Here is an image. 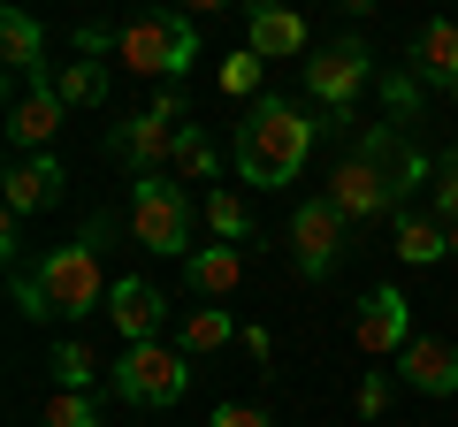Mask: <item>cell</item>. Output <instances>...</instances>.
<instances>
[{
    "label": "cell",
    "instance_id": "6da1fadb",
    "mask_svg": "<svg viewBox=\"0 0 458 427\" xmlns=\"http://www.w3.org/2000/svg\"><path fill=\"white\" fill-rule=\"evenodd\" d=\"M313 138H321V122L306 107H291V99H252V115L237 122V146H229V168L252 191H283L313 161Z\"/></svg>",
    "mask_w": 458,
    "mask_h": 427
},
{
    "label": "cell",
    "instance_id": "7a4b0ae2",
    "mask_svg": "<svg viewBox=\"0 0 458 427\" xmlns=\"http://www.w3.org/2000/svg\"><path fill=\"white\" fill-rule=\"evenodd\" d=\"M99 237H107V222H84V237L77 245H54L47 260L31 267V282H38V306L54 313V321H84V313H99L107 306V267H99Z\"/></svg>",
    "mask_w": 458,
    "mask_h": 427
},
{
    "label": "cell",
    "instance_id": "3957f363",
    "mask_svg": "<svg viewBox=\"0 0 458 427\" xmlns=\"http://www.w3.org/2000/svg\"><path fill=\"white\" fill-rule=\"evenodd\" d=\"M114 62L131 77H161V84H183V69L199 62V31L183 8H138L123 31H114Z\"/></svg>",
    "mask_w": 458,
    "mask_h": 427
},
{
    "label": "cell",
    "instance_id": "277c9868",
    "mask_svg": "<svg viewBox=\"0 0 458 427\" xmlns=\"http://www.w3.org/2000/svg\"><path fill=\"white\" fill-rule=\"evenodd\" d=\"M131 237L138 252H153V260H191V198H183V183L168 176V168H153V176H131Z\"/></svg>",
    "mask_w": 458,
    "mask_h": 427
},
{
    "label": "cell",
    "instance_id": "5b68a950",
    "mask_svg": "<svg viewBox=\"0 0 458 427\" xmlns=\"http://www.w3.org/2000/svg\"><path fill=\"white\" fill-rule=\"evenodd\" d=\"M191 389V351L183 344H123V359H114V397L123 405H146V412H161V405H176V397Z\"/></svg>",
    "mask_w": 458,
    "mask_h": 427
},
{
    "label": "cell",
    "instance_id": "8992f818",
    "mask_svg": "<svg viewBox=\"0 0 458 427\" xmlns=\"http://www.w3.org/2000/svg\"><path fill=\"white\" fill-rule=\"evenodd\" d=\"M367 62H375V54H367L360 38H328V46H313L306 54V99L321 107V115L352 122V99H360V84H367Z\"/></svg>",
    "mask_w": 458,
    "mask_h": 427
},
{
    "label": "cell",
    "instance_id": "52a82bcc",
    "mask_svg": "<svg viewBox=\"0 0 458 427\" xmlns=\"http://www.w3.org/2000/svg\"><path fill=\"white\" fill-rule=\"evenodd\" d=\"M352 146H360L367 161L382 168V183H390V206H397V214H405V198L420 191V183H436V161H428V153L412 146V138L397 130V122H367V130L352 138Z\"/></svg>",
    "mask_w": 458,
    "mask_h": 427
},
{
    "label": "cell",
    "instance_id": "ba28073f",
    "mask_svg": "<svg viewBox=\"0 0 458 427\" xmlns=\"http://www.w3.org/2000/svg\"><path fill=\"white\" fill-rule=\"evenodd\" d=\"M191 115H161V107H146V115H123V122H107V153L131 176H153V168H168L176 161V130Z\"/></svg>",
    "mask_w": 458,
    "mask_h": 427
},
{
    "label": "cell",
    "instance_id": "9c48e42d",
    "mask_svg": "<svg viewBox=\"0 0 458 427\" xmlns=\"http://www.w3.org/2000/svg\"><path fill=\"white\" fill-rule=\"evenodd\" d=\"M352 344L367 351V359H397V351L412 344V306L397 282H375V290L352 306Z\"/></svg>",
    "mask_w": 458,
    "mask_h": 427
},
{
    "label": "cell",
    "instance_id": "30bf717a",
    "mask_svg": "<svg viewBox=\"0 0 458 427\" xmlns=\"http://www.w3.org/2000/svg\"><path fill=\"white\" fill-rule=\"evenodd\" d=\"M344 230H352V222H344L336 214V198H298L291 206V260H298V275H313L321 282L328 267H336V252H344Z\"/></svg>",
    "mask_w": 458,
    "mask_h": 427
},
{
    "label": "cell",
    "instance_id": "8fae6325",
    "mask_svg": "<svg viewBox=\"0 0 458 427\" xmlns=\"http://www.w3.org/2000/svg\"><path fill=\"white\" fill-rule=\"evenodd\" d=\"M62 115H69V99L47 84V69H38V77H23V92L8 99V146H16V153H54Z\"/></svg>",
    "mask_w": 458,
    "mask_h": 427
},
{
    "label": "cell",
    "instance_id": "7c38bea8",
    "mask_svg": "<svg viewBox=\"0 0 458 427\" xmlns=\"http://www.w3.org/2000/svg\"><path fill=\"white\" fill-rule=\"evenodd\" d=\"M328 198H336V214L352 222V230H360V222H375V214H397V206H390V183H382V168L367 161L360 146L336 161V176H328Z\"/></svg>",
    "mask_w": 458,
    "mask_h": 427
},
{
    "label": "cell",
    "instance_id": "4fadbf2b",
    "mask_svg": "<svg viewBox=\"0 0 458 427\" xmlns=\"http://www.w3.org/2000/svg\"><path fill=\"white\" fill-rule=\"evenodd\" d=\"M245 46L260 62H291V54H313V38L291 0H245Z\"/></svg>",
    "mask_w": 458,
    "mask_h": 427
},
{
    "label": "cell",
    "instance_id": "5bb4252c",
    "mask_svg": "<svg viewBox=\"0 0 458 427\" xmlns=\"http://www.w3.org/2000/svg\"><path fill=\"white\" fill-rule=\"evenodd\" d=\"M397 381L420 397H458V344L451 336H412L397 351Z\"/></svg>",
    "mask_w": 458,
    "mask_h": 427
},
{
    "label": "cell",
    "instance_id": "9a60e30c",
    "mask_svg": "<svg viewBox=\"0 0 458 427\" xmlns=\"http://www.w3.org/2000/svg\"><path fill=\"white\" fill-rule=\"evenodd\" d=\"M62 161L54 153H16L8 161V176H0V198H8V214H38V206H62Z\"/></svg>",
    "mask_w": 458,
    "mask_h": 427
},
{
    "label": "cell",
    "instance_id": "2e32d148",
    "mask_svg": "<svg viewBox=\"0 0 458 427\" xmlns=\"http://www.w3.org/2000/svg\"><path fill=\"white\" fill-rule=\"evenodd\" d=\"M107 321H114V336H123V344H153V336H161V321H168V297L153 290V282L123 275V282L107 290Z\"/></svg>",
    "mask_w": 458,
    "mask_h": 427
},
{
    "label": "cell",
    "instance_id": "e0dca14e",
    "mask_svg": "<svg viewBox=\"0 0 458 427\" xmlns=\"http://www.w3.org/2000/svg\"><path fill=\"white\" fill-rule=\"evenodd\" d=\"M412 77L443 84V92L458 84V16H428L420 23V38H412Z\"/></svg>",
    "mask_w": 458,
    "mask_h": 427
},
{
    "label": "cell",
    "instance_id": "ac0fdd59",
    "mask_svg": "<svg viewBox=\"0 0 458 427\" xmlns=\"http://www.w3.org/2000/svg\"><path fill=\"white\" fill-rule=\"evenodd\" d=\"M390 252H397L405 267H436V260H451V222H443V214H397Z\"/></svg>",
    "mask_w": 458,
    "mask_h": 427
},
{
    "label": "cell",
    "instance_id": "d6986e66",
    "mask_svg": "<svg viewBox=\"0 0 458 427\" xmlns=\"http://www.w3.org/2000/svg\"><path fill=\"white\" fill-rule=\"evenodd\" d=\"M0 54H8V77H38L47 69V31H38L31 8H0Z\"/></svg>",
    "mask_w": 458,
    "mask_h": 427
},
{
    "label": "cell",
    "instance_id": "ffe728a7",
    "mask_svg": "<svg viewBox=\"0 0 458 427\" xmlns=\"http://www.w3.org/2000/svg\"><path fill=\"white\" fill-rule=\"evenodd\" d=\"M183 282H191L199 297H229L237 282H245V252L237 245H199L191 260H183Z\"/></svg>",
    "mask_w": 458,
    "mask_h": 427
},
{
    "label": "cell",
    "instance_id": "44dd1931",
    "mask_svg": "<svg viewBox=\"0 0 458 427\" xmlns=\"http://www.w3.org/2000/svg\"><path fill=\"white\" fill-rule=\"evenodd\" d=\"M207 230H214V245H245L252 237V214H245V198L229 191V183L207 191Z\"/></svg>",
    "mask_w": 458,
    "mask_h": 427
},
{
    "label": "cell",
    "instance_id": "7402d4cb",
    "mask_svg": "<svg viewBox=\"0 0 458 427\" xmlns=\"http://www.w3.org/2000/svg\"><path fill=\"white\" fill-rule=\"evenodd\" d=\"M229 336H237V321H229V313H222V306H199V313H191V321H183V336H176V344H183V351H191V359H207V351H222V344H229Z\"/></svg>",
    "mask_w": 458,
    "mask_h": 427
},
{
    "label": "cell",
    "instance_id": "603a6c76",
    "mask_svg": "<svg viewBox=\"0 0 458 427\" xmlns=\"http://www.w3.org/2000/svg\"><path fill=\"white\" fill-rule=\"evenodd\" d=\"M168 168H176L183 183H207L214 168H222V153H214L207 130H191V122H183V130H176V161H168Z\"/></svg>",
    "mask_w": 458,
    "mask_h": 427
},
{
    "label": "cell",
    "instance_id": "cb8c5ba5",
    "mask_svg": "<svg viewBox=\"0 0 458 427\" xmlns=\"http://www.w3.org/2000/svg\"><path fill=\"white\" fill-rule=\"evenodd\" d=\"M38 427H107V412H99L92 389H54L47 397V420Z\"/></svg>",
    "mask_w": 458,
    "mask_h": 427
},
{
    "label": "cell",
    "instance_id": "d4e9b609",
    "mask_svg": "<svg viewBox=\"0 0 458 427\" xmlns=\"http://www.w3.org/2000/svg\"><path fill=\"white\" fill-rule=\"evenodd\" d=\"M260 77H267V62L252 46H237L222 69H214V84H222V99H260Z\"/></svg>",
    "mask_w": 458,
    "mask_h": 427
},
{
    "label": "cell",
    "instance_id": "484cf974",
    "mask_svg": "<svg viewBox=\"0 0 458 427\" xmlns=\"http://www.w3.org/2000/svg\"><path fill=\"white\" fill-rule=\"evenodd\" d=\"M54 92H62L69 107H99V99H107V69H99V62H62Z\"/></svg>",
    "mask_w": 458,
    "mask_h": 427
},
{
    "label": "cell",
    "instance_id": "4316f807",
    "mask_svg": "<svg viewBox=\"0 0 458 427\" xmlns=\"http://www.w3.org/2000/svg\"><path fill=\"white\" fill-rule=\"evenodd\" d=\"M47 374H54V389H92V374H99V359L84 344H54V359H47Z\"/></svg>",
    "mask_w": 458,
    "mask_h": 427
},
{
    "label": "cell",
    "instance_id": "83f0119b",
    "mask_svg": "<svg viewBox=\"0 0 458 427\" xmlns=\"http://www.w3.org/2000/svg\"><path fill=\"white\" fill-rule=\"evenodd\" d=\"M436 214H443V222H458V146L436 153Z\"/></svg>",
    "mask_w": 458,
    "mask_h": 427
},
{
    "label": "cell",
    "instance_id": "f1b7e54d",
    "mask_svg": "<svg viewBox=\"0 0 458 427\" xmlns=\"http://www.w3.org/2000/svg\"><path fill=\"white\" fill-rule=\"evenodd\" d=\"M382 92H390V122L420 115V77H390V84H382Z\"/></svg>",
    "mask_w": 458,
    "mask_h": 427
},
{
    "label": "cell",
    "instance_id": "f546056e",
    "mask_svg": "<svg viewBox=\"0 0 458 427\" xmlns=\"http://www.w3.org/2000/svg\"><path fill=\"white\" fill-rule=\"evenodd\" d=\"M390 412V374H367L360 381V420H382Z\"/></svg>",
    "mask_w": 458,
    "mask_h": 427
},
{
    "label": "cell",
    "instance_id": "4dcf8cb0",
    "mask_svg": "<svg viewBox=\"0 0 458 427\" xmlns=\"http://www.w3.org/2000/svg\"><path fill=\"white\" fill-rule=\"evenodd\" d=\"M207 427H267V412H260V405H214Z\"/></svg>",
    "mask_w": 458,
    "mask_h": 427
},
{
    "label": "cell",
    "instance_id": "1f68e13d",
    "mask_svg": "<svg viewBox=\"0 0 458 427\" xmlns=\"http://www.w3.org/2000/svg\"><path fill=\"white\" fill-rule=\"evenodd\" d=\"M77 54H107V31L99 23H77Z\"/></svg>",
    "mask_w": 458,
    "mask_h": 427
},
{
    "label": "cell",
    "instance_id": "d6a6232c",
    "mask_svg": "<svg viewBox=\"0 0 458 427\" xmlns=\"http://www.w3.org/2000/svg\"><path fill=\"white\" fill-rule=\"evenodd\" d=\"M176 8H183V16H222L229 0H176Z\"/></svg>",
    "mask_w": 458,
    "mask_h": 427
},
{
    "label": "cell",
    "instance_id": "836d02e7",
    "mask_svg": "<svg viewBox=\"0 0 458 427\" xmlns=\"http://www.w3.org/2000/svg\"><path fill=\"white\" fill-rule=\"evenodd\" d=\"M336 8L344 16H367V8H382V0H336Z\"/></svg>",
    "mask_w": 458,
    "mask_h": 427
},
{
    "label": "cell",
    "instance_id": "e575fe53",
    "mask_svg": "<svg viewBox=\"0 0 458 427\" xmlns=\"http://www.w3.org/2000/svg\"><path fill=\"white\" fill-rule=\"evenodd\" d=\"M451 252H458V222H451Z\"/></svg>",
    "mask_w": 458,
    "mask_h": 427
},
{
    "label": "cell",
    "instance_id": "d590c367",
    "mask_svg": "<svg viewBox=\"0 0 458 427\" xmlns=\"http://www.w3.org/2000/svg\"><path fill=\"white\" fill-rule=\"evenodd\" d=\"M451 99H458V84H451Z\"/></svg>",
    "mask_w": 458,
    "mask_h": 427
}]
</instances>
